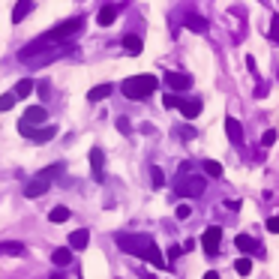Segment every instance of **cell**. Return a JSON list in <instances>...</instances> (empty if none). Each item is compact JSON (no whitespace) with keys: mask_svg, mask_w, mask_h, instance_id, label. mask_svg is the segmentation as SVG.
Returning <instances> with one entry per match:
<instances>
[{"mask_svg":"<svg viewBox=\"0 0 279 279\" xmlns=\"http://www.w3.org/2000/svg\"><path fill=\"white\" fill-rule=\"evenodd\" d=\"M120 90H123L126 99L141 102V99L153 96V90H159V78L156 75H129V78H123Z\"/></svg>","mask_w":279,"mask_h":279,"instance_id":"6da1fadb","label":"cell"},{"mask_svg":"<svg viewBox=\"0 0 279 279\" xmlns=\"http://www.w3.org/2000/svg\"><path fill=\"white\" fill-rule=\"evenodd\" d=\"M117 246L135 258H144L147 249L153 246V237L150 234H117Z\"/></svg>","mask_w":279,"mask_h":279,"instance_id":"7a4b0ae2","label":"cell"},{"mask_svg":"<svg viewBox=\"0 0 279 279\" xmlns=\"http://www.w3.org/2000/svg\"><path fill=\"white\" fill-rule=\"evenodd\" d=\"M204 186H207V180H204L201 174H192L189 165L180 168V180H177V192H180V195H186V198H198V195L204 192Z\"/></svg>","mask_w":279,"mask_h":279,"instance_id":"3957f363","label":"cell"},{"mask_svg":"<svg viewBox=\"0 0 279 279\" xmlns=\"http://www.w3.org/2000/svg\"><path fill=\"white\" fill-rule=\"evenodd\" d=\"M72 48H75L72 42H63V45H54V48H42L39 54L27 57L24 63H27V66H33V69H42V66H48V63H54V60H60V57H66Z\"/></svg>","mask_w":279,"mask_h":279,"instance_id":"277c9868","label":"cell"},{"mask_svg":"<svg viewBox=\"0 0 279 279\" xmlns=\"http://www.w3.org/2000/svg\"><path fill=\"white\" fill-rule=\"evenodd\" d=\"M162 81H165L168 90L177 93V96H183V93L192 87V75H189V72H171V69H168V72L162 75Z\"/></svg>","mask_w":279,"mask_h":279,"instance_id":"5b68a950","label":"cell"},{"mask_svg":"<svg viewBox=\"0 0 279 279\" xmlns=\"http://www.w3.org/2000/svg\"><path fill=\"white\" fill-rule=\"evenodd\" d=\"M219 243H222V228H219V225L204 228V234H201V246H204V252H207V255H216Z\"/></svg>","mask_w":279,"mask_h":279,"instance_id":"8992f818","label":"cell"},{"mask_svg":"<svg viewBox=\"0 0 279 279\" xmlns=\"http://www.w3.org/2000/svg\"><path fill=\"white\" fill-rule=\"evenodd\" d=\"M183 27L192 33H207L210 30V24H207V18L204 15H198V12H186L183 15Z\"/></svg>","mask_w":279,"mask_h":279,"instance_id":"52a82bcc","label":"cell"},{"mask_svg":"<svg viewBox=\"0 0 279 279\" xmlns=\"http://www.w3.org/2000/svg\"><path fill=\"white\" fill-rule=\"evenodd\" d=\"M180 114H183L186 120H195L201 114V99L198 96H183L180 99Z\"/></svg>","mask_w":279,"mask_h":279,"instance_id":"ba28073f","label":"cell"},{"mask_svg":"<svg viewBox=\"0 0 279 279\" xmlns=\"http://www.w3.org/2000/svg\"><path fill=\"white\" fill-rule=\"evenodd\" d=\"M117 15H120V3H108V6H102L99 9V27H111L114 21H117Z\"/></svg>","mask_w":279,"mask_h":279,"instance_id":"9c48e42d","label":"cell"},{"mask_svg":"<svg viewBox=\"0 0 279 279\" xmlns=\"http://www.w3.org/2000/svg\"><path fill=\"white\" fill-rule=\"evenodd\" d=\"M225 132H228V138H231L234 147H243V126H240V120L225 117Z\"/></svg>","mask_w":279,"mask_h":279,"instance_id":"30bf717a","label":"cell"},{"mask_svg":"<svg viewBox=\"0 0 279 279\" xmlns=\"http://www.w3.org/2000/svg\"><path fill=\"white\" fill-rule=\"evenodd\" d=\"M45 117H48V111H45L42 105H30V108L24 111V117H21V120L30 126V129H36L39 123H45Z\"/></svg>","mask_w":279,"mask_h":279,"instance_id":"8fae6325","label":"cell"},{"mask_svg":"<svg viewBox=\"0 0 279 279\" xmlns=\"http://www.w3.org/2000/svg\"><path fill=\"white\" fill-rule=\"evenodd\" d=\"M87 243H90V231H87V228H78V231L69 234V249H72V252L87 249Z\"/></svg>","mask_w":279,"mask_h":279,"instance_id":"7c38bea8","label":"cell"},{"mask_svg":"<svg viewBox=\"0 0 279 279\" xmlns=\"http://www.w3.org/2000/svg\"><path fill=\"white\" fill-rule=\"evenodd\" d=\"M48 186H51V180H45V177H33L30 183L24 186V195H27V198H39L42 192H48Z\"/></svg>","mask_w":279,"mask_h":279,"instance_id":"4fadbf2b","label":"cell"},{"mask_svg":"<svg viewBox=\"0 0 279 279\" xmlns=\"http://www.w3.org/2000/svg\"><path fill=\"white\" fill-rule=\"evenodd\" d=\"M54 135H57V126L51 123V126H42V129H30V135H27V138H30L33 144H45V141H48V138H54Z\"/></svg>","mask_w":279,"mask_h":279,"instance_id":"5bb4252c","label":"cell"},{"mask_svg":"<svg viewBox=\"0 0 279 279\" xmlns=\"http://www.w3.org/2000/svg\"><path fill=\"white\" fill-rule=\"evenodd\" d=\"M30 12H33V0H18L15 9H12V24H21Z\"/></svg>","mask_w":279,"mask_h":279,"instance_id":"9a60e30c","label":"cell"},{"mask_svg":"<svg viewBox=\"0 0 279 279\" xmlns=\"http://www.w3.org/2000/svg\"><path fill=\"white\" fill-rule=\"evenodd\" d=\"M234 246L240 249L243 255H252V252H258V240L249 237V234H237V237H234Z\"/></svg>","mask_w":279,"mask_h":279,"instance_id":"2e32d148","label":"cell"},{"mask_svg":"<svg viewBox=\"0 0 279 279\" xmlns=\"http://www.w3.org/2000/svg\"><path fill=\"white\" fill-rule=\"evenodd\" d=\"M51 264H57V267L72 264V249H69V246H57L54 252H51Z\"/></svg>","mask_w":279,"mask_h":279,"instance_id":"e0dca14e","label":"cell"},{"mask_svg":"<svg viewBox=\"0 0 279 279\" xmlns=\"http://www.w3.org/2000/svg\"><path fill=\"white\" fill-rule=\"evenodd\" d=\"M120 42H123V51H126V54H132V57H135V54H141V48H144V45H141V36H135V33L123 36Z\"/></svg>","mask_w":279,"mask_h":279,"instance_id":"ac0fdd59","label":"cell"},{"mask_svg":"<svg viewBox=\"0 0 279 279\" xmlns=\"http://www.w3.org/2000/svg\"><path fill=\"white\" fill-rule=\"evenodd\" d=\"M102 165H105V153L99 147H90V168H93V177H102Z\"/></svg>","mask_w":279,"mask_h":279,"instance_id":"d6986e66","label":"cell"},{"mask_svg":"<svg viewBox=\"0 0 279 279\" xmlns=\"http://www.w3.org/2000/svg\"><path fill=\"white\" fill-rule=\"evenodd\" d=\"M33 87H36V81H33V78H21V81H18V84H15V99H27V96H30L33 93Z\"/></svg>","mask_w":279,"mask_h":279,"instance_id":"ffe728a7","label":"cell"},{"mask_svg":"<svg viewBox=\"0 0 279 279\" xmlns=\"http://www.w3.org/2000/svg\"><path fill=\"white\" fill-rule=\"evenodd\" d=\"M0 255H24V243L21 240H6V243H0Z\"/></svg>","mask_w":279,"mask_h":279,"instance_id":"44dd1931","label":"cell"},{"mask_svg":"<svg viewBox=\"0 0 279 279\" xmlns=\"http://www.w3.org/2000/svg\"><path fill=\"white\" fill-rule=\"evenodd\" d=\"M111 90H114V84H96V87L87 93V99H90V102H99V99L111 96Z\"/></svg>","mask_w":279,"mask_h":279,"instance_id":"7402d4cb","label":"cell"},{"mask_svg":"<svg viewBox=\"0 0 279 279\" xmlns=\"http://www.w3.org/2000/svg\"><path fill=\"white\" fill-rule=\"evenodd\" d=\"M201 171H204V177H222V165H219L216 159H204L201 162Z\"/></svg>","mask_w":279,"mask_h":279,"instance_id":"603a6c76","label":"cell"},{"mask_svg":"<svg viewBox=\"0 0 279 279\" xmlns=\"http://www.w3.org/2000/svg\"><path fill=\"white\" fill-rule=\"evenodd\" d=\"M60 174H63V162L48 165V168H42V171H39V177H45V180H54V177H60Z\"/></svg>","mask_w":279,"mask_h":279,"instance_id":"cb8c5ba5","label":"cell"},{"mask_svg":"<svg viewBox=\"0 0 279 279\" xmlns=\"http://www.w3.org/2000/svg\"><path fill=\"white\" fill-rule=\"evenodd\" d=\"M234 270H237L240 276H249V273H252V258H246V255L237 258V261H234Z\"/></svg>","mask_w":279,"mask_h":279,"instance_id":"d4e9b609","label":"cell"},{"mask_svg":"<svg viewBox=\"0 0 279 279\" xmlns=\"http://www.w3.org/2000/svg\"><path fill=\"white\" fill-rule=\"evenodd\" d=\"M48 219H51V222H57V225H60V222H66V219H69V207L57 204V207H54V210L48 213Z\"/></svg>","mask_w":279,"mask_h":279,"instance_id":"484cf974","label":"cell"},{"mask_svg":"<svg viewBox=\"0 0 279 279\" xmlns=\"http://www.w3.org/2000/svg\"><path fill=\"white\" fill-rule=\"evenodd\" d=\"M15 102H18V99H15V93H0V114H3V111H9Z\"/></svg>","mask_w":279,"mask_h":279,"instance_id":"4316f807","label":"cell"},{"mask_svg":"<svg viewBox=\"0 0 279 279\" xmlns=\"http://www.w3.org/2000/svg\"><path fill=\"white\" fill-rule=\"evenodd\" d=\"M276 138H279L276 129H264V135H261V147H273V144H276Z\"/></svg>","mask_w":279,"mask_h":279,"instance_id":"83f0119b","label":"cell"},{"mask_svg":"<svg viewBox=\"0 0 279 279\" xmlns=\"http://www.w3.org/2000/svg\"><path fill=\"white\" fill-rule=\"evenodd\" d=\"M180 99H183V96H177V93H165V96H162V105H165V108H180Z\"/></svg>","mask_w":279,"mask_h":279,"instance_id":"f1b7e54d","label":"cell"},{"mask_svg":"<svg viewBox=\"0 0 279 279\" xmlns=\"http://www.w3.org/2000/svg\"><path fill=\"white\" fill-rule=\"evenodd\" d=\"M150 177H153V186L165 183V174H162V168H159V165H150Z\"/></svg>","mask_w":279,"mask_h":279,"instance_id":"f546056e","label":"cell"},{"mask_svg":"<svg viewBox=\"0 0 279 279\" xmlns=\"http://www.w3.org/2000/svg\"><path fill=\"white\" fill-rule=\"evenodd\" d=\"M174 216L180 219V222H183V219H189L192 216V207H189V204H177V210H174Z\"/></svg>","mask_w":279,"mask_h":279,"instance_id":"4dcf8cb0","label":"cell"},{"mask_svg":"<svg viewBox=\"0 0 279 279\" xmlns=\"http://www.w3.org/2000/svg\"><path fill=\"white\" fill-rule=\"evenodd\" d=\"M270 39H273V42H279V15H273V18H270Z\"/></svg>","mask_w":279,"mask_h":279,"instance_id":"1f68e13d","label":"cell"},{"mask_svg":"<svg viewBox=\"0 0 279 279\" xmlns=\"http://www.w3.org/2000/svg\"><path fill=\"white\" fill-rule=\"evenodd\" d=\"M267 231H270V234H279V213L267 219Z\"/></svg>","mask_w":279,"mask_h":279,"instance_id":"d6a6232c","label":"cell"},{"mask_svg":"<svg viewBox=\"0 0 279 279\" xmlns=\"http://www.w3.org/2000/svg\"><path fill=\"white\" fill-rule=\"evenodd\" d=\"M246 66H249V72L258 78V63H255V57H252V54H246Z\"/></svg>","mask_w":279,"mask_h":279,"instance_id":"836d02e7","label":"cell"},{"mask_svg":"<svg viewBox=\"0 0 279 279\" xmlns=\"http://www.w3.org/2000/svg\"><path fill=\"white\" fill-rule=\"evenodd\" d=\"M180 252H183V246H168V252H165V258H171V261H174V258H177Z\"/></svg>","mask_w":279,"mask_h":279,"instance_id":"e575fe53","label":"cell"},{"mask_svg":"<svg viewBox=\"0 0 279 279\" xmlns=\"http://www.w3.org/2000/svg\"><path fill=\"white\" fill-rule=\"evenodd\" d=\"M117 129H120V132H129V129H132V123H129L126 117H120V120H117Z\"/></svg>","mask_w":279,"mask_h":279,"instance_id":"d590c367","label":"cell"},{"mask_svg":"<svg viewBox=\"0 0 279 279\" xmlns=\"http://www.w3.org/2000/svg\"><path fill=\"white\" fill-rule=\"evenodd\" d=\"M39 93H42V99H48L51 96V84H39Z\"/></svg>","mask_w":279,"mask_h":279,"instance_id":"8d00e7d4","label":"cell"},{"mask_svg":"<svg viewBox=\"0 0 279 279\" xmlns=\"http://www.w3.org/2000/svg\"><path fill=\"white\" fill-rule=\"evenodd\" d=\"M255 96H258V99H264V96H267V84H258V90H255Z\"/></svg>","mask_w":279,"mask_h":279,"instance_id":"74e56055","label":"cell"},{"mask_svg":"<svg viewBox=\"0 0 279 279\" xmlns=\"http://www.w3.org/2000/svg\"><path fill=\"white\" fill-rule=\"evenodd\" d=\"M204 279H219V273H216V270H207V273H204Z\"/></svg>","mask_w":279,"mask_h":279,"instance_id":"f35d334b","label":"cell"},{"mask_svg":"<svg viewBox=\"0 0 279 279\" xmlns=\"http://www.w3.org/2000/svg\"><path fill=\"white\" fill-rule=\"evenodd\" d=\"M51 279H63V276H51Z\"/></svg>","mask_w":279,"mask_h":279,"instance_id":"ab89813d","label":"cell"},{"mask_svg":"<svg viewBox=\"0 0 279 279\" xmlns=\"http://www.w3.org/2000/svg\"><path fill=\"white\" fill-rule=\"evenodd\" d=\"M276 78H279V69H276Z\"/></svg>","mask_w":279,"mask_h":279,"instance_id":"60d3db41","label":"cell"},{"mask_svg":"<svg viewBox=\"0 0 279 279\" xmlns=\"http://www.w3.org/2000/svg\"><path fill=\"white\" fill-rule=\"evenodd\" d=\"M261 3H267V0H261Z\"/></svg>","mask_w":279,"mask_h":279,"instance_id":"b9f144b4","label":"cell"}]
</instances>
